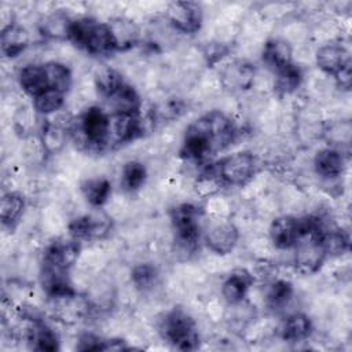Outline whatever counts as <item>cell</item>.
Segmentation results:
<instances>
[{"label": "cell", "mask_w": 352, "mask_h": 352, "mask_svg": "<svg viewBox=\"0 0 352 352\" xmlns=\"http://www.w3.org/2000/svg\"><path fill=\"white\" fill-rule=\"evenodd\" d=\"M109 128L110 116L106 114L100 107L87 109L77 121V131L81 136L82 143L89 148L102 150L109 143Z\"/></svg>", "instance_id": "4"}, {"label": "cell", "mask_w": 352, "mask_h": 352, "mask_svg": "<svg viewBox=\"0 0 352 352\" xmlns=\"http://www.w3.org/2000/svg\"><path fill=\"white\" fill-rule=\"evenodd\" d=\"M114 113H139L140 110V98L136 89L128 84H124L111 98H109Z\"/></svg>", "instance_id": "26"}, {"label": "cell", "mask_w": 352, "mask_h": 352, "mask_svg": "<svg viewBox=\"0 0 352 352\" xmlns=\"http://www.w3.org/2000/svg\"><path fill=\"white\" fill-rule=\"evenodd\" d=\"M254 69L252 65L245 62L232 63L224 73V78L231 88L245 89L249 88L253 82Z\"/></svg>", "instance_id": "27"}, {"label": "cell", "mask_w": 352, "mask_h": 352, "mask_svg": "<svg viewBox=\"0 0 352 352\" xmlns=\"http://www.w3.org/2000/svg\"><path fill=\"white\" fill-rule=\"evenodd\" d=\"M337 82L342 87V88H349L351 87V63H348L346 66H344L336 76Z\"/></svg>", "instance_id": "38"}, {"label": "cell", "mask_w": 352, "mask_h": 352, "mask_svg": "<svg viewBox=\"0 0 352 352\" xmlns=\"http://www.w3.org/2000/svg\"><path fill=\"white\" fill-rule=\"evenodd\" d=\"M147 176L146 166L139 161H128L121 170V187L125 191H136L142 187Z\"/></svg>", "instance_id": "30"}, {"label": "cell", "mask_w": 352, "mask_h": 352, "mask_svg": "<svg viewBox=\"0 0 352 352\" xmlns=\"http://www.w3.org/2000/svg\"><path fill=\"white\" fill-rule=\"evenodd\" d=\"M232 121L219 110L209 111L186 129L182 155L192 161H204L217 151L226 148L234 139Z\"/></svg>", "instance_id": "1"}, {"label": "cell", "mask_w": 352, "mask_h": 352, "mask_svg": "<svg viewBox=\"0 0 352 352\" xmlns=\"http://www.w3.org/2000/svg\"><path fill=\"white\" fill-rule=\"evenodd\" d=\"M48 87L59 92H66L72 85V73L70 69L60 62H47L44 63Z\"/></svg>", "instance_id": "28"}, {"label": "cell", "mask_w": 352, "mask_h": 352, "mask_svg": "<svg viewBox=\"0 0 352 352\" xmlns=\"http://www.w3.org/2000/svg\"><path fill=\"white\" fill-rule=\"evenodd\" d=\"M142 131L139 113L116 111L110 116L109 143L124 144L133 140Z\"/></svg>", "instance_id": "11"}, {"label": "cell", "mask_w": 352, "mask_h": 352, "mask_svg": "<svg viewBox=\"0 0 352 352\" xmlns=\"http://www.w3.org/2000/svg\"><path fill=\"white\" fill-rule=\"evenodd\" d=\"M67 40L76 47L96 56L110 55L117 51L109 23L98 22L92 18L72 19Z\"/></svg>", "instance_id": "2"}, {"label": "cell", "mask_w": 352, "mask_h": 352, "mask_svg": "<svg viewBox=\"0 0 352 352\" xmlns=\"http://www.w3.org/2000/svg\"><path fill=\"white\" fill-rule=\"evenodd\" d=\"M25 209V198L22 194L10 191L1 197L0 219L4 226L12 227L22 216Z\"/></svg>", "instance_id": "23"}, {"label": "cell", "mask_w": 352, "mask_h": 352, "mask_svg": "<svg viewBox=\"0 0 352 352\" xmlns=\"http://www.w3.org/2000/svg\"><path fill=\"white\" fill-rule=\"evenodd\" d=\"M252 283H253V278L246 270L243 268L234 270L223 282V286H221L223 297L230 304H238L246 297Z\"/></svg>", "instance_id": "14"}, {"label": "cell", "mask_w": 352, "mask_h": 352, "mask_svg": "<svg viewBox=\"0 0 352 352\" xmlns=\"http://www.w3.org/2000/svg\"><path fill=\"white\" fill-rule=\"evenodd\" d=\"M78 254H80V241L74 238L58 239L47 246L43 254V260L69 270L76 263Z\"/></svg>", "instance_id": "13"}, {"label": "cell", "mask_w": 352, "mask_h": 352, "mask_svg": "<svg viewBox=\"0 0 352 352\" xmlns=\"http://www.w3.org/2000/svg\"><path fill=\"white\" fill-rule=\"evenodd\" d=\"M28 342L36 351L52 352L59 348L58 337L51 327L40 320H34L28 330Z\"/></svg>", "instance_id": "20"}, {"label": "cell", "mask_w": 352, "mask_h": 352, "mask_svg": "<svg viewBox=\"0 0 352 352\" xmlns=\"http://www.w3.org/2000/svg\"><path fill=\"white\" fill-rule=\"evenodd\" d=\"M109 28L111 30L117 51H125L133 47L139 40L138 26L128 19H114L113 22H109Z\"/></svg>", "instance_id": "21"}, {"label": "cell", "mask_w": 352, "mask_h": 352, "mask_svg": "<svg viewBox=\"0 0 352 352\" xmlns=\"http://www.w3.org/2000/svg\"><path fill=\"white\" fill-rule=\"evenodd\" d=\"M43 143L54 150L55 146H60L63 139H62V131L58 128V126H54V125H48L45 128V131H43Z\"/></svg>", "instance_id": "36"}, {"label": "cell", "mask_w": 352, "mask_h": 352, "mask_svg": "<svg viewBox=\"0 0 352 352\" xmlns=\"http://www.w3.org/2000/svg\"><path fill=\"white\" fill-rule=\"evenodd\" d=\"M162 337L175 348L192 351L199 344V333L195 320L182 308L168 311L160 322Z\"/></svg>", "instance_id": "3"}, {"label": "cell", "mask_w": 352, "mask_h": 352, "mask_svg": "<svg viewBox=\"0 0 352 352\" xmlns=\"http://www.w3.org/2000/svg\"><path fill=\"white\" fill-rule=\"evenodd\" d=\"M216 169L223 184L243 186L254 175L256 158L250 151H238L220 160Z\"/></svg>", "instance_id": "6"}, {"label": "cell", "mask_w": 352, "mask_h": 352, "mask_svg": "<svg viewBox=\"0 0 352 352\" xmlns=\"http://www.w3.org/2000/svg\"><path fill=\"white\" fill-rule=\"evenodd\" d=\"M227 52V50L223 47V44H210L209 50L205 52V55L209 58V60L214 62L221 59V56Z\"/></svg>", "instance_id": "39"}, {"label": "cell", "mask_w": 352, "mask_h": 352, "mask_svg": "<svg viewBox=\"0 0 352 352\" xmlns=\"http://www.w3.org/2000/svg\"><path fill=\"white\" fill-rule=\"evenodd\" d=\"M124 84L121 73L113 67H102L95 74V87L106 99L111 98Z\"/></svg>", "instance_id": "25"}, {"label": "cell", "mask_w": 352, "mask_h": 352, "mask_svg": "<svg viewBox=\"0 0 352 352\" xmlns=\"http://www.w3.org/2000/svg\"><path fill=\"white\" fill-rule=\"evenodd\" d=\"M316 63L324 73L336 76L344 66L351 63V59L341 45L326 44L316 51Z\"/></svg>", "instance_id": "15"}, {"label": "cell", "mask_w": 352, "mask_h": 352, "mask_svg": "<svg viewBox=\"0 0 352 352\" xmlns=\"http://www.w3.org/2000/svg\"><path fill=\"white\" fill-rule=\"evenodd\" d=\"M322 238L302 236L297 241L294 249V265L302 275L315 274L326 258V252L320 242Z\"/></svg>", "instance_id": "9"}, {"label": "cell", "mask_w": 352, "mask_h": 352, "mask_svg": "<svg viewBox=\"0 0 352 352\" xmlns=\"http://www.w3.org/2000/svg\"><path fill=\"white\" fill-rule=\"evenodd\" d=\"M312 331L311 319L305 314H293L290 315L282 327V337L286 341L296 342L305 340Z\"/></svg>", "instance_id": "24"}, {"label": "cell", "mask_w": 352, "mask_h": 352, "mask_svg": "<svg viewBox=\"0 0 352 352\" xmlns=\"http://www.w3.org/2000/svg\"><path fill=\"white\" fill-rule=\"evenodd\" d=\"M70 23L72 19L66 14L56 11L43 19L40 23V32L41 34L52 38H67Z\"/></svg>", "instance_id": "29"}, {"label": "cell", "mask_w": 352, "mask_h": 352, "mask_svg": "<svg viewBox=\"0 0 352 352\" xmlns=\"http://www.w3.org/2000/svg\"><path fill=\"white\" fill-rule=\"evenodd\" d=\"M131 279L135 285L136 289L146 292L154 287V285L158 280V271L154 265H151L150 263H143V264H138L133 267L132 272H131Z\"/></svg>", "instance_id": "32"}, {"label": "cell", "mask_w": 352, "mask_h": 352, "mask_svg": "<svg viewBox=\"0 0 352 352\" xmlns=\"http://www.w3.org/2000/svg\"><path fill=\"white\" fill-rule=\"evenodd\" d=\"M63 103H65V94L52 88H48L33 98V106L36 111L44 116H48L60 110Z\"/></svg>", "instance_id": "31"}, {"label": "cell", "mask_w": 352, "mask_h": 352, "mask_svg": "<svg viewBox=\"0 0 352 352\" xmlns=\"http://www.w3.org/2000/svg\"><path fill=\"white\" fill-rule=\"evenodd\" d=\"M172 227L175 231V239L184 250H192L201 234V214L197 206L191 204H183L176 206L170 213Z\"/></svg>", "instance_id": "5"}, {"label": "cell", "mask_w": 352, "mask_h": 352, "mask_svg": "<svg viewBox=\"0 0 352 352\" xmlns=\"http://www.w3.org/2000/svg\"><path fill=\"white\" fill-rule=\"evenodd\" d=\"M104 342L100 338L92 336V334H85L80 338L78 349L81 351H96V349H104Z\"/></svg>", "instance_id": "37"}, {"label": "cell", "mask_w": 352, "mask_h": 352, "mask_svg": "<svg viewBox=\"0 0 352 352\" xmlns=\"http://www.w3.org/2000/svg\"><path fill=\"white\" fill-rule=\"evenodd\" d=\"M293 296V286L290 282L279 279L275 280L267 290V302L272 308H282Z\"/></svg>", "instance_id": "34"}, {"label": "cell", "mask_w": 352, "mask_h": 352, "mask_svg": "<svg viewBox=\"0 0 352 352\" xmlns=\"http://www.w3.org/2000/svg\"><path fill=\"white\" fill-rule=\"evenodd\" d=\"M166 18L177 32L192 34L202 25V8L195 1H173L166 8Z\"/></svg>", "instance_id": "8"}, {"label": "cell", "mask_w": 352, "mask_h": 352, "mask_svg": "<svg viewBox=\"0 0 352 352\" xmlns=\"http://www.w3.org/2000/svg\"><path fill=\"white\" fill-rule=\"evenodd\" d=\"M315 172L323 179L338 177L345 168L344 155L334 148H323L314 158Z\"/></svg>", "instance_id": "17"}, {"label": "cell", "mask_w": 352, "mask_h": 352, "mask_svg": "<svg viewBox=\"0 0 352 352\" xmlns=\"http://www.w3.org/2000/svg\"><path fill=\"white\" fill-rule=\"evenodd\" d=\"M238 236V228L227 219H213L208 221L204 231L206 246L217 254L230 253L235 248Z\"/></svg>", "instance_id": "7"}, {"label": "cell", "mask_w": 352, "mask_h": 352, "mask_svg": "<svg viewBox=\"0 0 352 352\" xmlns=\"http://www.w3.org/2000/svg\"><path fill=\"white\" fill-rule=\"evenodd\" d=\"M1 52L7 58H15L29 45V33L25 28L10 23L1 30Z\"/></svg>", "instance_id": "18"}, {"label": "cell", "mask_w": 352, "mask_h": 352, "mask_svg": "<svg viewBox=\"0 0 352 352\" xmlns=\"http://www.w3.org/2000/svg\"><path fill=\"white\" fill-rule=\"evenodd\" d=\"M81 192L89 205L99 208L107 202L111 194V183L106 177L87 179L81 183Z\"/></svg>", "instance_id": "22"}, {"label": "cell", "mask_w": 352, "mask_h": 352, "mask_svg": "<svg viewBox=\"0 0 352 352\" xmlns=\"http://www.w3.org/2000/svg\"><path fill=\"white\" fill-rule=\"evenodd\" d=\"M270 238L278 249H292L300 238L298 219L293 216H280L270 226Z\"/></svg>", "instance_id": "12"}, {"label": "cell", "mask_w": 352, "mask_h": 352, "mask_svg": "<svg viewBox=\"0 0 352 352\" xmlns=\"http://www.w3.org/2000/svg\"><path fill=\"white\" fill-rule=\"evenodd\" d=\"M261 58L265 66L276 73L293 62L292 47L287 41L282 38H271L265 43Z\"/></svg>", "instance_id": "16"}, {"label": "cell", "mask_w": 352, "mask_h": 352, "mask_svg": "<svg viewBox=\"0 0 352 352\" xmlns=\"http://www.w3.org/2000/svg\"><path fill=\"white\" fill-rule=\"evenodd\" d=\"M111 221L104 213L96 212L80 216L69 224V232L72 238L81 239H100L109 234Z\"/></svg>", "instance_id": "10"}, {"label": "cell", "mask_w": 352, "mask_h": 352, "mask_svg": "<svg viewBox=\"0 0 352 352\" xmlns=\"http://www.w3.org/2000/svg\"><path fill=\"white\" fill-rule=\"evenodd\" d=\"M302 73L301 69L293 62L279 72H276V88L283 94L293 92L301 82Z\"/></svg>", "instance_id": "33"}, {"label": "cell", "mask_w": 352, "mask_h": 352, "mask_svg": "<svg viewBox=\"0 0 352 352\" xmlns=\"http://www.w3.org/2000/svg\"><path fill=\"white\" fill-rule=\"evenodd\" d=\"M18 80L22 89L33 98L50 88L44 65L25 66L23 69H21Z\"/></svg>", "instance_id": "19"}, {"label": "cell", "mask_w": 352, "mask_h": 352, "mask_svg": "<svg viewBox=\"0 0 352 352\" xmlns=\"http://www.w3.org/2000/svg\"><path fill=\"white\" fill-rule=\"evenodd\" d=\"M320 242L326 254H340L349 246L348 235L342 230H324Z\"/></svg>", "instance_id": "35"}]
</instances>
